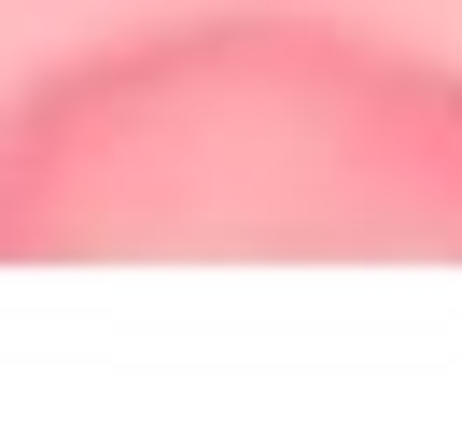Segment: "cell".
<instances>
[{"mask_svg":"<svg viewBox=\"0 0 462 448\" xmlns=\"http://www.w3.org/2000/svg\"><path fill=\"white\" fill-rule=\"evenodd\" d=\"M0 252H448L462 56L365 14H182L0 112Z\"/></svg>","mask_w":462,"mask_h":448,"instance_id":"1","label":"cell"}]
</instances>
